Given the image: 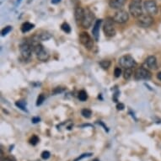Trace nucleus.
Instances as JSON below:
<instances>
[{"label": "nucleus", "instance_id": "15", "mask_svg": "<svg viewBox=\"0 0 161 161\" xmlns=\"http://www.w3.org/2000/svg\"><path fill=\"white\" fill-rule=\"evenodd\" d=\"M51 36L50 33H48L47 31H41L39 33H37L36 36H34V42H39V41H48L49 39H51Z\"/></svg>", "mask_w": 161, "mask_h": 161}, {"label": "nucleus", "instance_id": "3", "mask_svg": "<svg viewBox=\"0 0 161 161\" xmlns=\"http://www.w3.org/2000/svg\"><path fill=\"white\" fill-rule=\"evenodd\" d=\"M119 64L122 68L126 69H132L137 65L135 59L131 55H124L119 58Z\"/></svg>", "mask_w": 161, "mask_h": 161}, {"label": "nucleus", "instance_id": "8", "mask_svg": "<svg viewBox=\"0 0 161 161\" xmlns=\"http://www.w3.org/2000/svg\"><path fill=\"white\" fill-rule=\"evenodd\" d=\"M79 42L82 44L85 48H87L88 50L92 49L94 47V42L90 36L88 34L87 32H81L79 35Z\"/></svg>", "mask_w": 161, "mask_h": 161}, {"label": "nucleus", "instance_id": "33", "mask_svg": "<svg viewBox=\"0 0 161 161\" xmlns=\"http://www.w3.org/2000/svg\"><path fill=\"white\" fill-rule=\"evenodd\" d=\"M97 123L99 125H100V126H102V127H104V129H105V131H106V132H108L109 130H108V128H107V127H106V125L104 124L103 122H100V121H99V122H97Z\"/></svg>", "mask_w": 161, "mask_h": 161}, {"label": "nucleus", "instance_id": "28", "mask_svg": "<svg viewBox=\"0 0 161 161\" xmlns=\"http://www.w3.org/2000/svg\"><path fill=\"white\" fill-rule=\"evenodd\" d=\"M121 74H122V69L119 68V67H116L115 70H114V75H115L116 78H119L121 76Z\"/></svg>", "mask_w": 161, "mask_h": 161}, {"label": "nucleus", "instance_id": "11", "mask_svg": "<svg viewBox=\"0 0 161 161\" xmlns=\"http://www.w3.org/2000/svg\"><path fill=\"white\" fill-rule=\"evenodd\" d=\"M32 50H33V47L30 45L29 43H22L21 45L19 46L20 54H21L22 58H24L25 60H28V59L31 58L32 54Z\"/></svg>", "mask_w": 161, "mask_h": 161}, {"label": "nucleus", "instance_id": "17", "mask_svg": "<svg viewBox=\"0 0 161 161\" xmlns=\"http://www.w3.org/2000/svg\"><path fill=\"white\" fill-rule=\"evenodd\" d=\"M34 27V24H31V23H30V22H25L24 24L21 25V31L23 32V33H26V32L31 31Z\"/></svg>", "mask_w": 161, "mask_h": 161}, {"label": "nucleus", "instance_id": "29", "mask_svg": "<svg viewBox=\"0 0 161 161\" xmlns=\"http://www.w3.org/2000/svg\"><path fill=\"white\" fill-rule=\"evenodd\" d=\"M64 91V89L62 87H56L54 90H53V95H58V94H60V93H63Z\"/></svg>", "mask_w": 161, "mask_h": 161}, {"label": "nucleus", "instance_id": "32", "mask_svg": "<svg viewBox=\"0 0 161 161\" xmlns=\"http://www.w3.org/2000/svg\"><path fill=\"white\" fill-rule=\"evenodd\" d=\"M40 121H41V118L38 117V116H35V117H33V118L31 119V122H33V123H38Z\"/></svg>", "mask_w": 161, "mask_h": 161}, {"label": "nucleus", "instance_id": "22", "mask_svg": "<svg viewBox=\"0 0 161 161\" xmlns=\"http://www.w3.org/2000/svg\"><path fill=\"white\" fill-rule=\"evenodd\" d=\"M78 97H79V100H81V101H85V100L88 99L87 93L85 92V90H81V91H79Z\"/></svg>", "mask_w": 161, "mask_h": 161}, {"label": "nucleus", "instance_id": "2", "mask_svg": "<svg viewBox=\"0 0 161 161\" xmlns=\"http://www.w3.org/2000/svg\"><path fill=\"white\" fill-rule=\"evenodd\" d=\"M129 12L133 17L138 18L143 14V7L141 0H132L129 4Z\"/></svg>", "mask_w": 161, "mask_h": 161}, {"label": "nucleus", "instance_id": "31", "mask_svg": "<svg viewBox=\"0 0 161 161\" xmlns=\"http://www.w3.org/2000/svg\"><path fill=\"white\" fill-rule=\"evenodd\" d=\"M125 106L124 104L122 103H118L116 105V109L118 110V111H122V110H124Z\"/></svg>", "mask_w": 161, "mask_h": 161}, {"label": "nucleus", "instance_id": "24", "mask_svg": "<svg viewBox=\"0 0 161 161\" xmlns=\"http://www.w3.org/2000/svg\"><path fill=\"white\" fill-rule=\"evenodd\" d=\"M39 141H40L39 137H37L36 135H33V136H32V137H31L29 140L30 143H31V145H34V146L36 145L37 143H39Z\"/></svg>", "mask_w": 161, "mask_h": 161}, {"label": "nucleus", "instance_id": "4", "mask_svg": "<svg viewBox=\"0 0 161 161\" xmlns=\"http://www.w3.org/2000/svg\"><path fill=\"white\" fill-rule=\"evenodd\" d=\"M151 72L143 67L137 68L134 72V79L136 80H148L151 79Z\"/></svg>", "mask_w": 161, "mask_h": 161}, {"label": "nucleus", "instance_id": "35", "mask_svg": "<svg viewBox=\"0 0 161 161\" xmlns=\"http://www.w3.org/2000/svg\"><path fill=\"white\" fill-rule=\"evenodd\" d=\"M157 79L161 81V72H158V74H157Z\"/></svg>", "mask_w": 161, "mask_h": 161}, {"label": "nucleus", "instance_id": "7", "mask_svg": "<svg viewBox=\"0 0 161 161\" xmlns=\"http://www.w3.org/2000/svg\"><path fill=\"white\" fill-rule=\"evenodd\" d=\"M94 19H95V14H94V13L90 10V8H86V9H85V16H84V19H83L81 25L85 29H89L92 25Z\"/></svg>", "mask_w": 161, "mask_h": 161}, {"label": "nucleus", "instance_id": "1", "mask_svg": "<svg viewBox=\"0 0 161 161\" xmlns=\"http://www.w3.org/2000/svg\"><path fill=\"white\" fill-rule=\"evenodd\" d=\"M33 51H34L35 54L36 56L37 59L39 61L42 62H47L48 61V59L50 58V56L48 54V53L46 51V49L44 48L42 44H40L39 42H36L33 45Z\"/></svg>", "mask_w": 161, "mask_h": 161}, {"label": "nucleus", "instance_id": "27", "mask_svg": "<svg viewBox=\"0 0 161 161\" xmlns=\"http://www.w3.org/2000/svg\"><path fill=\"white\" fill-rule=\"evenodd\" d=\"M12 31V26H10V25H8V26H6L5 28H3V30H2V32H1V34H2V36H6V35H8L9 32Z\"/></svg>", "mask_w": 161, "mask_h": 161}, {"label": "nucleus", "instance_id": "13", "mask_svg": "<svg viewBox=\"0 0 161 161\" xmlns=\"http://www.w3.org/2000/svg\"><path fill=\"white\" fill-rule=\"evenodd\" d=\"M101 23H102V20H101V19H97V20L95 21L94 26H93V37H94V39H95V41H96V42H98L99 39H100V25H101Z\"/></svg>", "mask_w": 161, "mask_h": 161}, {"label": "nucleus", "instance_id": "36", "mask_svg": "<svg viewBox=\"0 0 161 161\" xmlns=\"http://www.w3.org/2000/svg\"><path fill=\"white\" fill-rule=\"evenodd\" d=\"M3 161H13V160H12V159H11V158H4V159H3Z\"/></svg>", "mask_w": 161, "mask_h": 161}, {"label": "nucleus", "instance_id": "26", "mask_svg": "<svg viewBox=\"0 0 161 161\" xmlns=\"http://www.w3.org/2000/svg\"><path fill=\"white\" fill-rule=\"evenodd\" d=\"M92 155H93L92 153H83V154H81L80 156H79L78 158H75L74 161H79V160H81V159H83V158H88V157H90V156H92Z\"/></svg>", "mask_w": 161, "mask_h": 161}, {"label": "nucleus", "instance_id": "23", "mask_svg": "<svg viewBox=\"0 0 161 161\" xmlns=\"http://www.w3.org/2000/svg\"><path fill=\"white\" fill-rule=\"evenodd\" d=\"M61 29L63 30L65 33H68V34H69V33L71 32V27H70V25H69L68 23H66V22H64V23L62 24Z\"/></svg>", "mask_w": 161, "mask_h": 161}, {"label": "nucleus", "instance_id": "9", "mask_svg": "<svg viewBox=\"0 0 161 161\" xmlns=\"http://www.w3.org/2000/svg\"><path fill=\"white\" fill-rule=\"evenodd\" d=\"M143 8L147 14L150 15H155L158 13V6L153 0H146L143 3Z\"/></svg>", "mask_w": 161, "mask_h": 161}, {"label": "nucleus", "instance_id": "20", "mask_svg": "<svg viewBox=\"0 0 161 161\" xmlns=\"http://www.w3.org/2000/svg\"><path fill=\"white\" fill-rule=\"evenodd\" d=\"M132 75V69H125L124 73H123V77L126 80H129L131 79V77Z\"/></svg>", "mask_w": 161, "mask_h": 161}, {"label": "nucleus", "instance_id": "18", "mask_svg": "<svg viewBox=\"0 0 161 161\" xmlns=\"http://www.w3.org/2000/svg\"><path fill=\"white\" fill-rule=\"evenodd\" d=\"M15 106L17 107L22 110L23 111H26L27 112V109H26V103L25 102L24 100H19V101H16L15 102Z\"/></svg>", "mask_w": 161, "mask_h": 161}, {"label": "nucleus", "instance_id": "19", "mask_svg": "<svg viewBox=\"0 0 161 161\" xmlns=\"http://www.w3.org/2000/svg\"><path fill=\"white\" fill-rule=\"evenodd\" d=\"M81 115H82L85 118H90V117H91V115H92V111H91V110H90V109L85 108L81 111Z\"/></svg>", "mask_w": 161, "mask_h": 161}, {"label": "nucleus", "instance_id": "37", "mask_svg": "<svg viewBox=\"0 0 161 161\" xmlns=\"http://www.w3.org/2000/svg\"><path fill=\"white\" fill-rule=\"evenodd\" d=\"M93 161H99L98 159H95V160H93Z\"/></svg>", "mask_w": 161, "mask_h": 161}, {"label": "nucleus", "instance_id": "5", "mask_svg": "<svg viewBox=\"0 0 161 161\" xmlns=\"http://www.w3.org/2000/svg\"><path fill=\"white\" fill-rule=\"evenodd\" d=\"M104 33L107 37H113L116 36V28L114 25L113 19H107L103 26Z\"/></svg>", "mask_w": 161, "mask_h": 161}, {"label": "nucleus", "instance_id": "10", "mask_svg": "<svg viewBox=\"0 0 161 161\" xmlns=\"http://www.w3.org/2000/svg\"><path fill=\"white\" fill-rule=\"evenodd\" d=\"M112 19H113L114 22H116L118 24H123V23H126L129 19V14H128L127 11L119 9L114 14Z\"/></svg>", "mask_w": 161, "mask_h": 161}, {"label": "nucleus", "instance_id": "34", "mask_svg": "<svg viewBox=\"0 0 161 161\" xmlns=\"http://www.w3.org/2000/svg\"><path fill=\"white\" fill-rule=\"evenodd\" d=\"M61 1L62 0H52V1H51V3H53V4H58V3H60Z\"/></svg>", "mask_w": 161, "mask_h": 161}, {"label": "nucleus", "instance_id": "16", "mask_svg": "<svg viewBox=\"0 0 161 161\" xmlns=\"http://www.w3.org/2000/svg\"><path fill=\"white\" fill-rule=\"evenodd\" d=\"M127 0H111L110 1V6L111 8L114 9H121L125 5Z\"/></svg>", "mask_w": 161, "mask_h": 161}, {"label": "nucleus", "instance_id": "12", "mask_svg": "<svg viewBox=\"0 0 161 161\" xmlns=\"http://www.w3.org/2000/svg\"><path fill=\"white\" fill-rule=\"evenodd\" d=\"M84 16H85V9L81 7H77L74 11V17H75V20L78 24H82Z\"/></svg>", "mask_w": 161, "mask_h": 161}, {"label": "nucleus", "instance_id": "21", "mask_svg": "<svg viewBox=\"0 0 161 161\" xmlns=\"http://www.w3.org/2000/svg\"><path fill=\"white\" fill-rule=\"evenodd\" d=\"M100 67L104 69H108L111 67V61L109 60H102L100 62Z\"/></svg>", "mask_w": 161, "mask_h": 161}, {"label": "nucleus", "instance_id": "25", "mask_svg": "<svg viewBox=\"0 0 161 161\" xmlns=\"http://www.w3.org/2000/svg\"><path fill=\"white\" fill-rule=\"evenodd\" d=\"M45 100H46V96L44 94H41V95H39V96H38L36 100V106H41V105L45 101Z\"/></svg>", "mask_w": 161, "mask_h": 161}, {"label": "nucleus", "instance_id": "14", "mask_svg": "<svg viewBox=\"0 0 161 161\" xmlns=\"http://www.w3.org/2000/svg\"><path fill=\"white\" fill-rule=\"evenodd\" d=\"M145 64L148 69H152V70H156L158 69V63H157V59L154 56L148 57L145 60Z\"/></svg>", "mask_w": 161, "mask_h": 161}, {"label": "nucleus", "instance_id": "30", "mask_svg": "<svg viewBox=\"0 0 161 161\" xmlns=\"http://www.w3.org/2000/svg\"><path fill=\"white\" fill-rule=\"evenodd\" d=\"M51 153L49 151H43L42 153V158L43 159H48V158H50Z\"/></svg>", "mask_w": 161, "mask_h": 161}, {"label": "nucleus", "instance_id": "6", "mask_svg": "<svg viewBox=\"0 0 161 161\" xmlns=\"http://www.w3.org/2000/svg\"><path fill=\"white\" fill-rule=\"evenodd\" d=\"M137 19V25L143 28H148V27L151 26L153 23V17L148 14H143Z\"/></svg>", "mask_w": 161, "mask_h": 161}]
</instances>
